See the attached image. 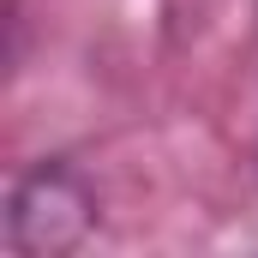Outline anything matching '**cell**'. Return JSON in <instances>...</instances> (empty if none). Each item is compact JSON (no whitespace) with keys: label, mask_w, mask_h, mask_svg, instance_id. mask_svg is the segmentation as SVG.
Instances as JSON below:
<instances>
[{"label":"cell","mask_w":258,"mask_h":258,"mask_svg":"<svg viewBox=\"0 0 258 258\" xmlns=\"http://www.w3.org/2000/svg\"><path fill=\"white\" fill-rule=\"evenodd\" d=\"M96 222V198L90 186L66 168V162H36L12 180L6 204V246L18 258H54L72 252Z\"/></svg>","instance_id":"6da1fadb"}]
</instances>
